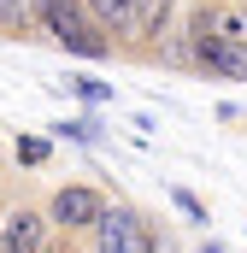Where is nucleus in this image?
Here are the masks:
<instances>
[{
    "label": "nucleus",
    "mask_w": 247,
    "mask_h": 253,
    "mask_svg": "<svg viewBox=\"0 0 247 253\" xmlns=\"http://www.w3.org/2000/svg\"><path fill=\"white\" fill-rule=\"evenodd\" d=\"M112 200H106V189H94V183H59V189L47 194V218H53V230H65V236H94V224H100V212H106Z\"/></svg>",
    "instance_id": "20e7f679"
},
{
    "label": "nucleus",
    "mask_w": 247,
    "mask_h": 253,
    "mask_svg": "<svg viewBox=\"0 0 247 253\" xmlns=\"http://www.w3.org/2000/svg\"><path fill=\"white\" fill-rule=\"evenodd\" d=\"M165 253H183V248H177V242H171V236H165Z\"/></svg>",
    "instance_id": "2eb2a0df"
},
{
    "label": "nucleus",
    "mask_w": 247,
    "mask_h": 253,
    "mask_svg": "<svg viewBox=\"0 0 247 253\" xmlns=\"http://www.w3.org/2000/svg\"><path fill=\"white\" fill-rule=\"evenodd\" d=\"M41 30H47V42H59L71 59H88V65H106L118 59V42L88 18V6L82 0H65V6H53L47 18H41Z\"/></svg>",
    "instance_id": "f257e3e1"
},
{
    "label": "nucleus",
    "mask_w": 247,
    "mask_h": 253,
    "mask_svg": "<svg viewBox=\"0 0 247 253\" xmlns=\"http://www.w3.org/2000/svg\"><path fill=\"white\" fill-rule=\"evenodd\" d=\"M0 183H6V147H0Z\"/></svg>",
    "instance_id": "4468645a"
},
{
    "label": "nucleus",
    "mask_w": 247,
    "mask_h": 253,
    "mask_svg": "<svg viewBox=\"0 0 247 253\" xmlns=\"http://www.w3.org/2000/svg\"><path fill=\"white\" fill-rule=\"evenodd\" d=\"M41 30V0H0V42H36Z\"/></svg>",
    "instance_id": "0eeeda50"
},
{
    "label": "nucleus",
    "mask_w": 247,
    "mask_h": 253,
    "mask_svg": "<svg viewBox=\"0 0 247 253\" xmlns=\"http://www.w3.org/2000/svg\"><path fill=\"white\" fill-rule=\"evenodd\" d=\"M177 24H183V0H141V6H135V36H129L124 59L153 65V47H159Z\"/></svg>",
    "instance_id": "39448f33"
},
{
    "label": "nucleus",
    "mask_w": 247,
    "mask_h": 253,
    "mask_svg": "<svg viewBox=\"0 0 247 253\" xmlns=\"http://www.w3.org/2000/svg\"><path fill=\"white\" fill-rule=\"evenodd\" d=\"M88 253H165V236H159V224H153L141 206L112 200V206L100 212L94 236H88Z\"/></svg>",
    "instance_id": "f03ea898"
},
{
    "label": "nucleus",
    "mask_w": 247,
    "mask_h": 253,
    "mask_svg": "<svg viewBox=\"0 0 247 253\" xmlns=\"http://www.w3.org/2000/svg\"><path fill=\"white\" fill-rule=\"evenodd\" d=\"M171 206L183 212L188 224H212V212H206V200H200V194H188V189H171Z\"/></svg>",
    "instance_id": "9d476101"
},
{
    "label": "nucleus",
    "mask_w": 247,
    "mask_h": 253,
    "mask_svg": "<svg viewBox=\"0 0 247 253\" xmlns=\"http://www.w3.org/2000/svg\"><path fill=\"white\" fill-rule=\"evenodd\" d=\"M47 236H53L47 200H36V194H12V200H0V253H41Z\"/></svg>",
    "instance_id": "7ed1b4c3"
},
{
    "label": "nucleus",
    "mask_w": 247,
    "mask_h": 253,
    "mask_svg": "<svg viewBox=\"0 0 247 253\" xmlns=\"http://www.w3.org/2000/svg\"><path fill=\"white\" fill-rule=\"evenodd\" d=\"M88 6V18L118 42V59H124V47H129V36H135V6L141 0H82Z\"/></svg>",
    "instance_id": "423d86ee"
},
{
    "label": "nucleus",
    "mask_w": 247,
    "mask_h": 253,
    "mask_svg": "<svg viewBox=\"0 0 247 253\" xmlns=\"http://www.w3.org/2000/svg\"><path fill=\"white\" fill-rule=\"evenodd\" d=\"M194 253H224V248H218V242H200V248H194Z\"/></svg>",
    "instance_id": "ddd939ff"
},
{
    "label": "nucleus",
    "mask_w": 247,
    "mask_h": 253,
    "mask_svg": "<svg viewBox=\"0 0 247 253\" xmlns=\"http://www.w3.org/2000/svg\"><path fill=\"white\" fill-rule=\"evenodd\" d=\"M12 153H18L24 171H41V165L53 159V141H41V135H12Z\"/></svg>",
    "instance_id": "6e6552de"
},
{
    "label": "nucleus",
    "mask_w": 247,
    "mask_h": 253,
    "mask_svg": "<svg viewBox=\"0 0 247 253\" xmlns=\"http://www.w3.org/2000/svg\"><path fill=\"white\" fill-rule=\"evenodd\" d=\"M41 253H82V236H65V230H53Z\"/></svg>",
    "instance_id": "f8f14e48"
},
{
    "label": "nucleus",
    "mask_w": 247,
    "mask_h": 253,
    "mask_svg": "<svg viewBox=\"0 0 247 253\" xmlns=\"http://www.w3.org/2000/svg\"><path fill=\"white\" fill-rule=\"evenodd\" d=\"M65 88H71L77 100H88V106H106V100H112V88L94 83V77H65Z\"/></svg>",
    "instance_id": "1a4fd4ad"
},
{
    "label": "nucleus",
    "mask_w": 247,
    "mask_h": 253,
    "mask_svg": "<svg viewBox=\"0 0 247 253\" xmlns=\"http://www.w3.org/2000/svg\"><path fill=\"white\" fill-rule=\"evenodd\" d=\"M59 135H71V141H82V147H88V141H100V129H94V118H65V124H59Z\"/></svg>",
    "instance_id": "9b49d317"
}]
</instances>
